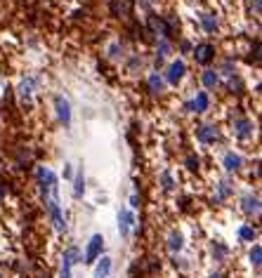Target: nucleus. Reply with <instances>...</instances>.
Returning <instances> with one entry per match:
<instances>
[{"instance_id": "7ed1b4c3", "label": "nucleus", "mask_w": 262, "mask_h": 278, "mask_svg": "<svg viewBox=\"0 0 262 278\" xmlns=\"http://www.w3.org/2000/svg\"><path fill=\"white\" fill-rule=\"evenodd\" d=\"M45 205H48V214H50V222L57 231H66V219L64 212H62V205H59V196H50L45 198Z\"/></svg>"}, {"instance_id": "f257e3e1", "label": "nucleus", "mask_w": 262, "mask_h": 278, "mask_svg": "<svg viewBox=\"0 0 262 278\" xmlns=\"http://www.w3.org/2000/svg\"><path fill=\"white\" fill-rule=\"evenodd\" d=\"M36 182L40 186V193H43V200L50 198V196H59V179H57V174H54L52 168H48V165H38L36 168Z\"/></svg>"}, {"instance_id": "72a5a7b5", "label": "nucleus", "mask_w": 262, "mask_h": 278, "mask_svg": "<svg viewBox=\"0 0 262 278\" xmlns=\"http://www.w3.org/2000/svg\"><path fill=\"white\" fill-rule=\"evenodd\" d=\"M227 90H229V92H241V90H243V83H241V78H238V76L227 78Z\"/></svg>"}, {"instance_id": "39448f33", "label": "nucleus", "mask_w": 262, "mask_h": 278, "mask_svg": "<svg viewBox=\"0 0 262 278\" xmlns=\"http://www.w3.org/2000/svg\"><path fill=\"white\" fill-rule=\"evenodd\" d=\"M187 76V64H184V59H172L168 68H166V76L163 80L168 83V85H177V83H182V78Z\"/></svg>"}, {"instance_id": "412c9836", "label": "nucleus", "mask_w": 262, "mask_h": 278, "mask_svg": "<svg viewBox=\"0 0 262 278\" xmlns=\"http://www.w3.org/2000/svg\"><path fill=\"white\" fill-rule=\"evenodd\" d=\"M111 269H114V262H111V257L102 255V257L97 259V266H95V278H109Z\"/></svg>"}, {"instance_id": "0eeeda50", "label": "nucleus", "mask_w": 262, "mask_h": 278, "mask_svg": "<svg viewBox=\"0 0 262 278\" xmlns=\"http://www.w3.org/2000/svg\"><path fill=\"white\" fill-rule=\"evenodd\" d=\"M208 108H210V94H208V90H198V92L194 94V99L184 104V111H189V113H206Z\"/></svg>"}, {"instance_id": "b1692460", "label": "nucleus", "mask_w": 262, "mask_h": 278, "mask_svg": "<svg viewBox=\"0 0 262 278\" xmlns=\"http://www.w3.org/2000/svg\"><path fill=\"white\" fill-rule=\"evenodd\" d=\"M71 182H73V198H83V193H85V174H83V170L73 174Z\"/></svg>"}, {"instance_id": "393cba45", "label": "nucleus", "mask_w": 262, "mask_h": 278, "mask_svg": "<svg viewBox=\"0 0 262 278\" xmlns=\"http://www.w3.org/2000/svg\"><path fill=\"white\" fill-rule=\"evenodd\" d=\"M158 184H161V189H163V191H175L177 182H175V177H172L170 170H163V172H161V177H158Z\"/></svg>"}, {"instance_id": "4c0bfd02", "label": "nucleus", "mask_w": 262, "mask_h": 278, "mask_svg": "<svg viewBox=\"0 0 262 278\" xmlns=\"http://www.w3.org/2000/svg\"><path fill=\"white\" fill-rule=\"evenodd\" d=\"M137 205H140V196H137V193H132V196H130V208H137Z\"/></svg>"}, {"instance_id": "58836bf2", "label": "nucleus", "mask_w": 262, "mask_h": 278, "mask_svg": "<svg viewBox=\"0 0 262 278\" xmlns=\"http://www.w3.org/2000/svg\"><path fill=\"white\" fill-rule=\"evenodd\" d=\"M5 198V184H2V179H0V200Z\"/></svg>"}, {"instance_id": "c9c22d12", "label": "nucleus", "mask_w": 262, "mask_h": 278, "mask_svg": "<svg viewBox=\"0 0 262 278\" xmlns=\"http://www.w3.org/2000/svg\"><path fill=\"white\" fill-rule=\"evenodd\" d=\"M260 7H262L260 0H253V2H250V12H255V17L260 14Z\"/></svg>"}, {"instance_id": "a878e982", "label": "nucleus", "mask_w": 262, "mask_h": 278, "mask_svg": "<svg viewBox=\"0 0 262 278\" xmlns=\"http://www.w3.org/2000/svg\"><path fill=\"white\" fill-rule=\"evenodd\" d=\"M106 57L109 59H123L125 57V47H123V43H111L109 47H106Z\"/></svg>"}, {"instance_id": "ddd939ff", "label": "nucleus", "mask_w": 262, "mask_h": 278, "mask_svg": "<svg viewBox=\"0 0 262 278\" xmlns=\"http://www.w3.org/2000/svg\"><path fill=\"white\" fill-rule=\"evenodd\" d=\"M241 165H243V158H241V153H236V151H227L222 156V168L227 172H236V170H241Z\"/></svg>"}, {"instance_id": "f3484780", "label": "nucleus", "mask_w": 262, "mask_h": 278, "mask_svg": "<svg viewBox=\"0 0 262 278\" xmlns=\"http://www.w3.org/2000/svg\"><path fill=\"white\" fill-rule=\"evenodd\" d=\"M198 24L206 33H215L217 31V14L215 12H201L198 14Z\"/></svg>"}, {"instance_id": "7c9ffc66", "label": "nucleus", "mask_w": 262, "mask_h": 278, "mask_svg": "<svg viewBox=\"0 0 262 278\" xmlns=\"http://www.w3.org/2000/svg\"><path fill=\"white\" fill-rule=\"evenodd\" d=\"M217 73H222V76H227V78H232V76H236V64L232 62V59H224V64L217 68Z\"/></svg>"}, {"instance_id": "cd10ccee", "label": "nucleus", "mask_w": 262, "mask_h": 278, "mask_svg": "<svg viewBox=\"0 0 262 278\" xmlns=\"http://www.w3.org/2000/svg\"><path fill=\"white\" fill-rule=\"evenodd\" d=\"M248 259H250V264L255 266V269H260V262H262V245L260 243H255V245L250 248Z\"/></svg>"}, {"instance_id": "2f4dec72", "label": "nucleus", "mask_w": 262, "mask_h": 278, "mask_svg": "<svg viewBox=\"0 0 262 278\" xmlns=\"http://www.w3.org/2000/svg\"><path fill=\"white\" fill-rule=\"evenodd\" d=\"M248 62H250V64H255V66H258V64H260V40H258V38H255V43H253V45H250Z\"/></svg>"}, {"instance_id": "6ab92c4d", "label": "nucleus", "mask_w": 262, "mask_h": 278, "mask_svg": "<svg viewBox=\"0 0 262 278\" xmlns=\"http://www.w3.org/2000/svg\"><path fill=\"white\" fill-rule=\"evenodd\" d=\"M146 28H149L151 33H156L158 38H163V36H166V28H163V17H158V14H154V12L146 14Z\"/></svg>"}, {"instance_id": "dca6fc26", "label": "nucleus", "mask_w": 262, "mask_h": 278, "mask_svg": "<svg viewBox=\"0 0 262 278\" xmlns=\"http://www.w3.org/2000/svg\"><path fill=\"white\" fill-rule=\"evenodd\" d=\"M201 83H203L206 90H215V87L220 85V73H217V68L206 66V71L201 73Z\"/></svg>"}, {"instance_id": "aec40b11", "label": "nucleus", "mask_w": 262, "mask_h": 278, "mask_svg": "<svg viewBox=\"0 0 262 278\" xmlns=\"http://www.w3.org/2000/svg\"><path fill=\"white\" fill-rule=\"evenodd\" d=\"M163 28H166V36L163 38L170 40L180 31V17L177 14H163Z\"/></svg>"}, {"instance_id": "ea45409f", "label": "nucleus", "mask_w": 262, "mask_h": 278, "mask_svg": "<svg viewBox=\"0 0 262 278\" xmlns=\"http://www.w3.org/2000/svg\"><path fill=\"white\" fill-rule=\"evenodd\" d=\"M208 278H224V276H222V274H210Z\"/></svg>"}, {"instance_id": "20e7f679", "label": "nucleus", "mask_w": 262, "mask_h": 278, "mask_svg": "<svg viewBox=\"0 0 262 278\" xmlns=\"http://www.w3.org/2000/svg\"><path fill=\"white\" fill-rule=\"evenodd\" d=\"M54 111H57V118L59 123L69 128L71 125V118H73V108H71V102L66 99L64 94H54Z\"/></svg>"}, {"instance_id": "4be33fe9", "label": "nucleus", "mask_w": 262, "mask_h": 278, "mask_svg": "<svg viewBox=\"0 0 262 278\" xmlns=\"http://www.w3.org/2000/svg\"><path fill=\"white\" fill-rule=\"evenodd\" d=\"M236 236L241 243H253V240L258 238V229L253 224H241L238 226V231H236Z\"/></svg>"}, {"instance_id": "473e14b6", "label": "nucleus", "mask_w": 262, "mask_h": 278, "mask_svg": "<svg viewBox=\"0 0 262 278\" xmlns=\"http://www.w3.org/2000/svg\"><path fill=\"white\" fill-rule=\"evenodd\" d=\"M109 10H111L114 17H123V14H125V2H123V0H111V2H109Z\"/></svg>"}, {"instance_id": "a211bd4d", "label": "nucleus", "mask_w": 262, "mask_h": 278, "mask_svg": "<svg viewBox=\"0 0 262 278\" xmlns=\"http://www.w3.org/2000/svg\"><path fill=\"white\" fill-rule=\"evenodd\" d=\"M210 255H213V259L215 262H224L227 257H229V245L227 243H222V240H213L210 243Z\"/></svg>"}, {"instance_id": "f8f14e48", "label": "nucleus", "mask_w": 262, "mask_h": 278, "mask_svg": "<svg viewBox=\"0 0 262 278\" xmlns=\"http://www.w3.org/2000/svg\"><path fill=\"white\" fill-rule=\"evenodd\" d=\"M36 87H38V80L33 78V76L24 78L22 83H19V87H17V92H19V99L28 104V102H31V97H33V92H36Z\"/></svg>"}, {"instance_id": "bb28decb", "label": "nucleus", "mask_w": 262, "mask_h": 278, "mask_svg": "<svg viewBox=\"0 0 262 278\" xmlns=\"http://www.w3.org/2000/svg\"><path fill=\"white\" fill-rule=\"evenodd\" d=\"M172 52V43L168 38H158L156 40V57L158 59H163V57H168Z\"/></svg>"}, {"instance_id": "6e6552de", "label": "nucleus", "mask_w": 262, "mask_h": 278, "mask_svg": "<svg viewBox=\"0 0 262 278\" xmlns=\"http://www.w3.org/2000/svg\"><path fill=\"white\" fill-rule=\"evenodd\" d=\"M232 132H234L236 139H250L253 134H255V125H253V120L246 118V116H238L234 120V125H232Z\"/></svg>"}, {"instance_id": "2eb2a0df", "label": "nucleus", "mask_w": 262, "mask_h": 278, "mask_svg": "<svg viewBox=\"0 0 262 278\" xmlns=\"http://www.w3.org/2000/svg\"><path fill=\"white\" fill-rule=\"evenodd\" d=\"M146 87H149V92L151 94H163V90H166V80H163V76H161L158 71H151L149 78H146Z\"/></svg>"}, {"instance_id": "e433bc0d", "label": "nucleus", "mask_w": 262, "mask_h": 278, "mask_svg": "<svg viewBox=\"0 0 262 278\" xmlns=\"http://www.w3.org/2000/svg\"><path fill=\"white\" fill-rule=\"evenodd\" d=\"M64 177H66V179H73V168H71L69 163L64 165Z\"/></svg>"}, {"instance_id": "f704fd0d", "label": "nucleus", "mask_w": 262, "mask_h": 278, "mask_svg": "<svg viewBox=\"0 0 262 278\" xmlns=\"http://www.w3.org/2000/svg\"><path fill=\"white\" fill-rule=\"evenodd\" d=\"M191 50H194V45H191L189 40H182V43H180V52L182 54H191Z\"/></svg>"}, {"instance_id": "1a4fd4ad", "label": "nucleus", "mask_w": 262, "mask_h": 278, "mask_svg": "<svg viewBox=\"0 0 262 278\" xmlns=\"http://www.w3.org/2000/svg\"><path fill=\"white\" fill-rule=\"evenodd\" d=\"M217 137H220V130H217V125H215V123H203V125H198V128H196V139L203 146L215 144V139H217Z\"/></svg>"}, {"instance_id": "c85d7f7f", "label": "nucleus", "mask_w": 262, "mask_h": 278, "mask_svg": "<svg viewBox=\"0 0 262 278\" xmlns=\"http://www.w3.org/2000/svg\"><path fill=\"white\" fill-rule=\"evenodd\" d=\"M184 168H187L189 172H198V168H201V158H198L196 153H189V156L184 158Z\"/></svg>"}, {"instance_id": "5701e85b", "label": "nucleus", "mask_w": 262, "mask_h": 278, "mask_svg": "<svg viewBox=\"0 0 262 278\" xmlns=\"http://www.w3.org/2000/svg\"><path fill=\"white\" fill-rule=\"evenodd\" d=\"M166 245H168V250H170L172 255H177V252H182V248H184V236L180 231H172L170 236H168V240H166Z\"/></svg>"}, {"instance_id": "9d476101", "label": "nucleus", "mask_w": 262, "mask_h": 278, "mask_svg": "<svg viewBox=\"0 0 262 278\" xmlns=\"http://www.w3.org/2000/svg\"><path fill=\"white\" fill-rule=\"evenodd\" d=\"M137 226L135 222V212L130 208H123V210L118 212V231H120V236H130V231Z\"/></svg>"}, {"instance_id": "4468645a", "label": "nucleus", "mask_w": 262, "mask_h": 278, "mask_svg": "<svg viewBox=\"0 0 262 278\" xmlns=\"http://www.w3.org/2000/svg\"><path fill=\"white\" fill-rule=\"evenodd\" d=\"M232 196H234V184H232L229 179H220V182L215 184V200L222 203V200L232 198Z\"/></svg>"}, {"instance_id": "9b49d317", "label": "nucleus", "mask_w": 262, "mask_h": 278, "mask_svg": "<svg viewBox=\"0 0 262 278\" xmlns=\"http://www.w3.org/2000/svg\"><path fill=\"white\" fill-rule=\"evenodd\" d=\"M241 210L246 212L248 217H258L260 214V198L255 196V193H243V198H241Z\"/></svg>"}, {"instance_id": "c756f323", "label": "nucleus", "mask_w": 262, "mask_h": 278, "mask_svg": "<svg viewBox=\"0 0 262 278\" xmlns=\"http://www.w3.org/2000/svg\"><path fill=\"white\" fill-rule=\"evenodd\" d=\"M71 274H73V262H71L66 255H62V269H59V278H71Z\"/></svg>"}, {"instance_id": "f03ea898", "label": "nucleus", "mask_w": 262, "mask_h": 278, "mask_svg": "<svg viewBox=\"0 0 262 278\" xmlns=\"http://www.w3.org/2000/svg\"><path fill=\"white\" fill-rule=\"evenodd\" d=\"M215 54H217V50H215L213 43H198L191 50V57H194V62L198 66H210L215 62Z\"/></svg>"}, {"instance_id": "423d86ee", "label": "nucleus", "mask_w": 262, "mask_h": 278, "mask_svg": "<svg viewBox=\"0 0 262 278\" xmlns=\"http://www.w3.org/2000/svg\"><path fill=\"white\" fill-rule=\"evenodd\" d=\"M102 252H104V236L102 234H95L90 240H88V248H85V259L83 262H88V264H92V262H97L99 257H102Z\"/></svg>"}]
</instances>
